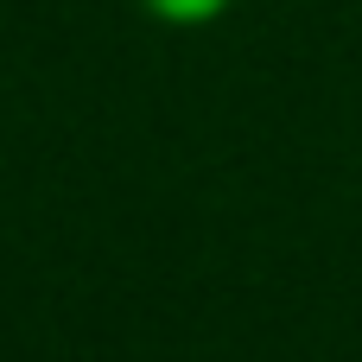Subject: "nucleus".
<instances>
[{
  "label": "nucleus",
  "instance_id": "nucleus-1",
  "mask_svg": "<svg viewBox=\"0 0 362 362\" xmlns=\"http://www.w3.org/2000/svg\"><path fill=\"white\" fill-rule=\"evenodd\" d=\"M153 19H165V25H210V19H223L235 0H140Z\"/></svg>",
  "mask_w": 362,
  "mask_h": 362
}]
</instances>
